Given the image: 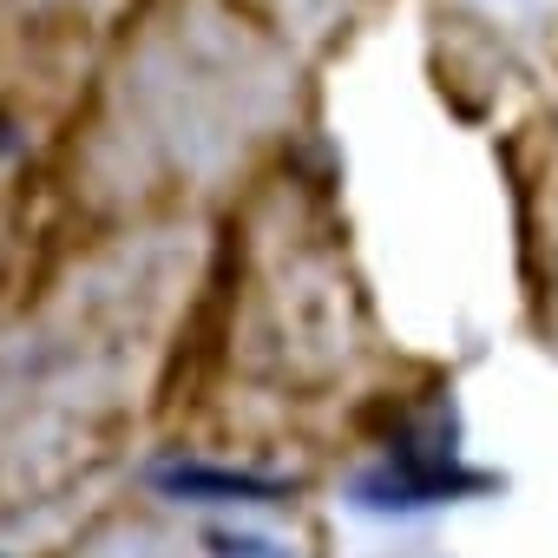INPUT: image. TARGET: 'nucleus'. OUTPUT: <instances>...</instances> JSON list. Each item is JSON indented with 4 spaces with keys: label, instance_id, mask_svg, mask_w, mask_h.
I'll use <instances>...</instances> for the list:
<instances>
[{
    "label": "nucleus",
    "instance_id": "3",
    "mask_svg": "<svg viewBox=\"0 0 558 558\" xmlns=\"http://www.w3.org/2000/svg\"><path fill=\"white\" fill-rule=\"evenodd\" d=\"M210 558H290V551H276L269 538H250V532H217Z\"/></svg>",
    "mask_w": 558,
    "mask_h": 558
},
{
    "label": "nucleus",
    "instance_id": "1",
    "mask_svg": "<svg viewBox=\"0 0 558 558\" xmlns=\"http://www.w3.org/2000/svg\"><path fill=\"white\" fill-rule=\"evenodd\" d=\"M499 493V473H480L460 460L453 427H440L434 440L408 434L401 447H388V460H375L368 473H355L349 499L362 512H427V506H453V499H486Z\"/></svg>",
    "mask_w": 558,
    "mask_h": 558
},
{
    "label": "nucleus",
    "instance_id": "2",
    "mask_svg": "<svg viewBox=\"0 0 558 558\" xmlns=\"http://www.w3.org/2000/svg\"><path fill=\"white\" fill-rule=\"evenodd\" d=\"M151 486H158V493H171V499H191V506H283V499H296V480L230 473V466H197V460L158 466V473H151Z\"/></svg>",
    "mask_w": 558,
    "mask_h": 558
}]
</instances>
